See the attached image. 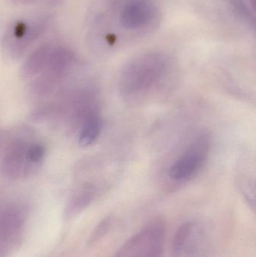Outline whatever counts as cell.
<instances>
[{
  "label": "cell",
  "mask_w": 256,
  "mask_h": 257,
  "mask_svg": "<svg viewBox=\"0 0 256 257\" xmlns=\"http://www.w3.org/2000/svg\"><path fill=\"white\" fill-rule=\"evenodd\" d=\"M168 60L160 54H146L131 60L120 78V93L125 99L138 100L155 91L168 74Z\"/></svg>",
  "instance_id": "cell-1"
},
{
  "label": "cell",
  "mask_w": 256,
  "mask_h": 257,
  "mask_svg": "<svg viewBox=\"0 0 256 257\" xmlns=\"http://www.w3.org/2000/svg\"><path fill=\"white\" fill-rule=\"evenodd\" d=\"M210 147L208 134L198 133L171 165L168 177L176 182L189 181L201 170L207 161Z\"/></svg>",
  "instance_id": "cell-2"
},
{
  "label": "cell",
  "mask_w": 256,
  "mask_h": 257,
  "mask_svg": "<svg viewBox=\"0 0 256 257\" xmlns=\"http://www.w3.org/2000/svg\"><path fill=\"white\" fill-rule=\"evenodd\" d=\"M75 61V54L66 47L54 46L48 63L33 86L35 94L50 93L70 71Z\"/></svg>",
  "instance_id": "cell-3"
},
{
  "label": "cell",
  "mask_w": 256,
  "mask_h": 257,
  "mask_svg": "<svg viewBox=\"0 0 256 257\" xmlns=\"http://www.w3.org/2000/svg\"><path fill=\"white\" fill-rule=\"evenodd\" d=\"M27 223L25 211L10 205L0 211V257L9 256L22 239Z\"/></svg>",
  "instance_id": "cell-4"
},
{
  "label": "cell",
  "mask_w": 256,
  "mask_h": 257,
  "mask_svg": "<svg viewBox=\"0 0 256 257\" xmlns=\"http://www.w3.org/2000/svg\"><path fill=\"white\" fill-rule=\"evenodd\" d=\"M48 20L41 18L32 22L19 21L5 36L4 48L12 58H18L44 33Z\"/></svg>",
  "instance_id": "cell-5"
},
{
  "label": "cell",
  "mask_w": 256,
  "mask_h": 257,
  "mask_svg": "<svg viewBox=\"0 0 256 257\" xmlns=\"http://www.w3.org/2000/svg\"><path fill=\"white\" fill-rule=\"evenodd\" d=\"M29 144L26 140L18 139L8 147L0 164L3 177L11 180L19 179L37 171L27 160Z\"/></svg>",
  "instance_id": "cell-6"
},
{
  "label": "cell",
  "mask_w": 256,
  "mask_h": 257,
  "mask_svg": "<svg viewBox=\"0 0 256 257\" xmlns=\"http://www.w3.org/2000/svg\"><path fill=\"white\" fill-rule=\"evenodd\" d=\"M202 237L201 227L195 222L182 224L175 232L172 241V252L175 257H194L198 253Z\"/></svg>",
  "instance_id": "cell-7"
},
{
  "label": "cell",
  "mask_w": 256,
  "mask_h": 257,
  "mask_svg": "<svg viewBox=\"0 0 256 257\" xmlns=\"http://www.w3.org/2000/svg\"><path fill=\"white\" fill-rule=\"evenodd\" d=\"M154 13L148 0H134L125 6L120 14V24L128 30L139 28L151 20Z\"/></svg>",
  "instance_id": "cell-8"
},
{
  "label": "cell",
  "mask_w": 256,
  "mask_h": 257,
  "mask_svg": "<svg viewBox=\"0 0 256 257\" xmlns=\"http://www.w3.org/2000/svg\"><path fill=\"white\" fill-rule=\"evenodd\" d=\"M98 188L93 183H87L77 189L68 201L65 214L67 218L75 217L85 210L96 199Z\"/></svg>",
  "instance_id": "cell-9"
},
{
  "label": "cell",
  "mask_w": 256,
  "mask_h": 257,
  "mask_svg": "<svg viewBox=\"0 0 256 257\" xmlns=\"http://www.w3.org/2000/svg\"><path fill=\"white\" fill-rule=\"evenodd\" d=\"M54 48V45L51 44H45L35 50L23 64L21 69L22 76L25 78H30L42 73Z\"/></svg>",
  "instance_id": "cell-10"
},
{
  "label": "cell",
  "mask_w": 256,
  "mask_h": 257,
  "mask_svg": "<svg viewBox=\"0 0 256 257\" xmlns=\"http://www.w3.org/2000/svg\"><path fill=\"white\" fill-rule=\"evenodd\" d=\"M103 128L102 117L97 111H93L81 122L78 135L80 146L85 148L93 145L99 139Z\"/></svg>",
  "instance_id": "cell-11"
},
{
  "label": "cell",
  "mask_w": 256,
  "mask_h": 257,
  "mask_svg": "<svg viewBox=\"0 0 256 257\" xmlns=\"http://www.w3.org/2000/svg\"><path fill=\"white\" fill-rule=\"evenodd\" d=\"M46 154V148L39 142H30L27 149V160L29 163L38 169L43 162Z\"/></svg>",
  "instance_id": "cell-12"
},
{
  "label": "cell",
  "mask_w": 256,
  "mask_h": 257,
  "mask_svg": "<svg viewBox=\"0 0 256 257\" xmlns=\"http://www.w3.org/2000/svg\"><path fill=\"white\" fill-rule=\"evenodd\" d=\"M112 223L113 220L111 217H105L104 220H102L90 235V238H89V244H95V243L99 241L101 238H103L111 229Z\"/></svg>",
  "instance_id": "cell-13"
},
{
  "label": "cell",
  "mask_w": 256,
  "mask_h": 257,
  "mask_svg": "<svg viewBox=\"0 0 256 257\" xmlns=\"http://www.w3.org/2000/svg\"><path fill=\"white\" fill-rule=\"evenodd\" d=\"M34 0H13L14 3L18 4H27V3H32Z\"/></svg>",
  "instance_id": "cell-14"
}]
</instances>
